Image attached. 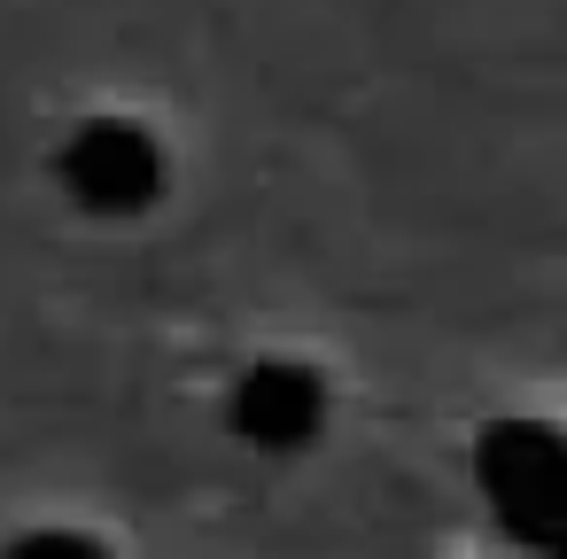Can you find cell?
I'll return each mask as SVG.
<instances>
[{"label": "cell", "mask_w": 567, "mask_h": 559, "mask_svg": "<svg viewBox=\"0 0 567 559\" xmlns=\"http://www.w3.org/2000/svg\"><path fill=\"white\" fill-rule=\"evenodd\" d=\"M55 187L86 218H148L172 187V156L141 117H86L55 148Z\"/></svg>", "instance_id": "6da1fadb"}, {"label": "cell", "mask_w": 567, "mask_h": 559, "mask_svg": "<svg viewBox=\"0 0 567 559\" xmlns=\"http://www.w3.org/2000/svg\"><path fill=\"white\" fill-rule=\"evenodd\" d=\"M226 427L265 458H296L327 435V381L303 358H257L226 389Z\"/></svg>", "instance_id": "3957f363"}, {"label": "cell", "mask_w": 567, "mask_h": 559, "mask_svg": "<svg viewBox=\"0 0 567 559\" xmlns=\"http://www.w3.org/2000/svg\"><path fill=\"white\" fill-rule=\"evenodd\" d=\"M474 482L520 544L551 551L567 536V443L551 420H489L474 443Z\"/></svg>", "instance_id": "7a4b0ae2"}]
</instances>
